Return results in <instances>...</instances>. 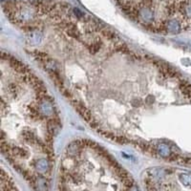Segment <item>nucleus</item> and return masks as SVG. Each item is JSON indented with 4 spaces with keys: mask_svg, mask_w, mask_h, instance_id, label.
I'll use <instances>...</instances> for the list:
<instances>
[{
    "mask_svg": "<svg viewBox=\"0 0 191 191\" xmlns=\"http://www.w3.org/2000/svg\"><path fill=\"white\" fill-rule=\"evenodd\" d=\"M22 31L32 54L90 127L158 159L191 163L176 110L191 85L169 65L131 49L104 25L49 0Z\"/></svg>",
    "mask_w": 191,
    "mask_h": 191,
    "instance_id": "obj_1",
    "label": "nucleus"
},
{
    "mask_svg": "<svg viewBox=\"0 0 191 191\" xmlns=\"http://www.w3.org/2000/svg\"><path fill=\"white\" fill-rule=\"evenodd\" d=\"M60 119L42 81L14 57L1 56V150L37 191L46 189Z\"/></svg>",
    "mask_w": 191,
    "mask_h": 191,
    "instance_id": "obj_2",
    "label": "nucleus"
}]
</instances>
